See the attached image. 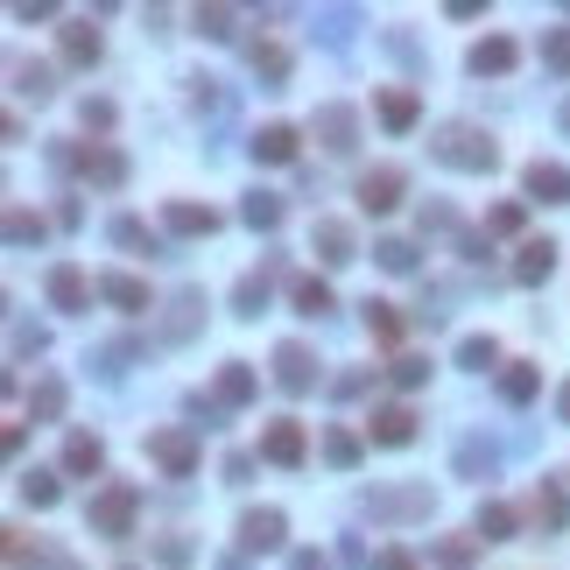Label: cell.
Returning a JSON list of instances; mask_svg holds the SVG:
<instances>
[{
	"instance_id": "obj_44",
	"label": "cell",
	"mask_w": 570,
	"mask_h": 570,
	"mask_svg": "<svg viewBox=\"0 0 570 570\" xmlns=\"http://www.w3.org/2000/svg\"><path fill=\"white\" fill-rule=\"evenodd\" d=\"M458 472H472V479L486 472V479H493V444H465L458 451Z\"/></svg>"
},
{
	"instance_id": "obj_40",
	"label": "cell",
	"mask_w": 570,
	"mask_h": 570,
	"mask_svg": "<svg viewBox=\"0 0 570 570\" xmlns=\"http://www.w3.org/2000/svg\"><path fill=\"white\" fill-rule=\"evenodd\" d=\"M22 500L29 507H56V479L50 472H22Z\"/></svg>"
},
{
	"instance_id": "obj_46",
	"label": "cell",
	"mask_w": 570,
	"mask_h": 570,
	"mask_svg": "<svg viewBox=\"0 0 570 570\" xmlns=\"http://www.w3.org/2000/svg\"><path fill=\"white\" fill-rule=\"evenodd\" d=\"M78 120L92 127V135H106V127H113V106H106V99H85V106H78Z\"/></svg>"
},
{
	"instance_id": "obj_4",
	"label": "cell",
	"mask_w": 570,
	"mask_h": 570,
	"mask_svg": "<svg viewBox=\"0 0 570 570\" xmlns=\"http://www.w3.org/2000/svg\"><path fill=\"white\" fill-rule=\"evenodd\" d=\"M148 458H156L169 479H190V472H198V444H190V430H148Z\"/></svg>"
},
{
	"instance_id": "obj_2",
	"label": "cell",
	"mask_w": 570,
	"mask_h": 570,
	"mask_svg": "<svg viewBox=\"0 0 570 570\" xmlns=\"http://www.w3.org/2000/svg\"><path fill=\"white\" fill-rule=\"evenodd\" d=\"M135 515H141V486L113 479L106 493H92L85 528H92V536H106V542H127V536H135Z\"/></svg>"
},
{
	"instance_id": "obj_35",
	"label": "cell",
	"mask_w": 570,
	"mask_h": 570,
	"mask_svg": "<svg viewBox=\"0 0 570 570\" xmlns=\"http://www.w3.org/2000/svg\"><path fill=\"white\" fill-rule=\"evenodd\" d=\"M56 415H64V388H56V380H43V388L29 394V423H56Z\"/></svg>"
},
{
	"instance_id": "obj_33",
	"label": "cell",
	"mask_w": 570,
	"mask_h": 570,
	"mask_svg": "<svg viewBox=\"0 0 570 570\" xmlns=\"http://www.w3.org/2000/svg\"><path fill=\"white\" fill-rule=\"evenodd\" d=\"M233 310H240V317H261V310H268V268L246 275L240 289H233Z\"/></svg>"
},
{
	"instance_id": "obj_18",
	"label": "cell",
	"mask_w": 570,
	"mask_h": 570,
	"mask_svg": "<svg viewBox=\"0 0 570 570\" xmlns=\"http://www.w3.org/2000/svg\"><path fill=\"white\" fill-rule=\"evenodd\" d=\"M212 402H219V409H240V402H254V367H246V359H233V367H219V388H212Z\"/></svg>"
},
{
	"instance_id": "obj_22",
	"label": "cell",
	"mask_w": 570,
	"mask_h": 570,
	"mask_svg": "<svg viewBox=\"0 0 570 570\" xmlns=\"http://www.w3.org/2000/svg\"><path fill=\"white\" fill-rule=\"evenodd\" d=\"M8 78H14V92H29V99H50V92H56V71L35 64V56H14Z\"/></svg>"
},
{
	"instance_id": "obj_48",
	"label": "cell",
	"mask_w": 570,
	"mask_h": 570,
	"mask_svg": "<svg viewBox=\"0 0 570 570\" xmlns=\"http://www.w3.org/2000/svg\"><path fill=\"white\" fill-rule=\"evenodd\" d=\"M156 557H162V563H190V542H183V536H169V542L156 549Z\"/></svg>"
},
{
	"instance_id": "obj_38",
	"label": "cell",
	"mask_w": 570,
	"mask_h": 570,
	"mask_svg": "<svg viewBox=\"0 0 570 570\" xmlns=\"http://www.w3.org/2000/svg\"><path fill=\"white\" fill-rule=\"evenodd\" d=\"M325 458H331L338 472H352V465H359V436H352V430H331V436H325Z\"/></svg>"
},
{
	"instance_id": "obj_42",
	"label": "cell",
	"mask_w": 570,
	"mask_h": 570,
	"mask_svg": "<svg viewBox=\"0 0 570 570\" xmlns=\"http://www.w3.org/2000/svg\"><path fill=\"white\" fill-rule=\"evenodd\" d=\"M436 563H444V570H472V542L465 536H444V542H436Z\"/></svg>"
},
{
	"instance_id": "obj_11",
	"label": "cell",
	"mask_w": 570,
	"mask_h": 570,
	"mask_svg": "<svg viewBox=\"0 0 570 570\" xmlns=\"http://www.w3.org/2000/svg\"><path fill=\"white\" fill-rule=\"evenodd\" d=\"M71 169H78V177H85V183H99V190H113V183H127V162H120V156H113V148H106V141H85V148H78V156H71Z\"/></svg>"
},
{
	"instance_id": "obj_49",
	"label": "cell",
	"mask_w": 570,
	"mask_h": 570,
	"mask_svg": "<svg viewBox=\"0 0 570 570\" xmlns=\"http://www.w3.org/2000/svg\"><path fill=\"white\" fill-rule=\"evenodd\" d=\"M289 570H331V563L317 557V549H296V557H289Z\"/></svg>"
},
{
	"instance_id": "obj_3",
	"label": "cell",
	"mask_w": 570,
	"mask_h": 570,
	"mask_svg": "<svg viewBox=\"0 0 570 570\" xmlns=\"http://www.w3.org/2000/svg\"><path fill=\"white\" fill-rule=\"evenodd\" d=\"M261 458H268V465H303V458H310V436H303L296 415H275V423L261 430Z\"/></svg>"
},
{
	"instance_id": "obj_13",
	"label": "cell",
	"mask_w": 570,
	"mask_h": 570,
	"mask_svg": "<svg viewBox=\"0 0 570 570\" xmlns=\"http://www.w3.org/2000/svg\"><path fill=\"white\" fill-rule=\"evenodd\" d=\"M310 127L325 135L331 156H352V148H359V141H352V135H359V113H352V106H317V120H310Z\"/></svg>"
},
{
	"instance_id": "obj_51",
	"label": "cell",
	"mask_w": 570,
	"mask_h": 570,
	"mask_svg": "<svg viewBox=\"0 0 570 570\" xmlns=\"http://www.w3.org/2000/svg\"><path fill=\"white\" fill-rule=\"evenodd\" d=\"M557 409H563V423H570V380H563V402H557Z\"/></svg>"
},
{
	"instance_id": "obj_8",
	"label": "cell",
	"mask_w": 570,
	"mask_h": 570,
	"mask_svg": "<svg viewBox=\"0 0 570 570\" xmlns=\"http://www.w3.org/2000/svg\"><path fill=\"white\" fill-rule=\"evenodd\" d=\"M367 515L373 521H415V515H430V486H402V493H367Z\"/></svg>"
},
{
	"instance_id": "obj_29",
	"label": "cell",
	"mask_w": 570,
	"mask_h": 570,
	"mask_svg": "<svg viewBox=\"0 0 570 570\" xmlns=\"http://www.w3.org/2000/svg\"><path fill=\"white\" fill-rule=\"evenodd\" d=\"M289 296H296V310H303V317H325V310H331V282H325V275H296V282H289Z\"/></svg>"
},
{
	"instance_id": "obj_15",
	"label": "cell",
	"mask_w": 570,
	"mask_h": 570,
	"mask_svg": "<svg viewBox=\"0 0 570 570\" xmlns=\"http://www.w3.org/2000/svg\"><path fill=\"white\" fill-rule=\"evenodd\" d=\"M282 507H246L240 515V549H282Z\"/></svg>"
},
{
	"instance_id": "obj_27",
	"label": "cell",
	"mask_w": 570,
	"mask_h": 570,
	"mask_svg": "<svg viewBox=\"0 0 570 570\" xmlns=\"http://www.w3.org/2000/svg\"><path fill=\"white\" fill-rule=\"evenodd\" d=\"M240 219L254 225V233H275V225H282V198H275V190H246Z\"/></svg>"
},
{
	"instance_id": "obj_21",
	"label": "cell",
	"mask_w": 570,
	"mask_h": 570,
	"mask_svg": "<svg viewBox=\"0 0 570 570\" xmlns=\"http://www.w3.org/2000/svg\"><path fill=\"white\" fill-rule=\"evenodd\" d=\"M106 465V444H99V436H71V444H64V472H71V479H92V472H99Z\"/></svg>"
},
{
	"instance_id": "obj_10",
	"label": "cell",
	"mask_w": 570,
	"mask_h": 570,
	"mask_svg": "<svg viewBox=\"0 0 570 570\" xmlns=\"http://www.w3.org/2000/svg\"><path fill=\"white\" fill-rule=\"evenodd\" d=\"M310 246H317V261H325V268H346V261H359V240H352L346 219H317V225H310Z\"/></svg>"
},
{
	"instance_id": "obj_50",
	"label": "cell",
	"mask_w": 570,
	"mask_h": 570,
	"mask_svg": "<svg viewBox=\"0 0 570 570\" xmlns=\"http://www.w3.org/2000/svg\"><path fill=\"white\" fill-rule=\"evenodd\" d=\"M373 570H415V557H409V549H388V557H380Z\"/></svg>"
},
{
	"instance_id": "obj_9",
	"label": "cell",
	"mask_w": 570,
	"mask_h": 570,
	"mask_svg": "<svg viewBox=\"0 0 570 570\" xmlns=\"http://www.w3.org/2000/svg\"><path fill=\"white\" fill-rule=\"evenodd\" d=\"M92 296H99V282H92L85 268H71V261L50 268V303L56 310H92Z\"/></svg>"
},
{
	"instance_id": "obj_1",
	"label": "cell",
	"mask_w": 570,
	"mask_h": 570,
	"mask_svg": "<svg viewBox=\"0 0 570 570\" xmlns=\"http://www.w3.org/2000/svg\"><path fill=\"white\" fill-rule=\"evenodd\" d=\"M430 156L444 162V169H465V177H486V169H500V148H493L486 127H472V120H444L430 135Z\"/></svg>"
},
{
	"instance_id": "obj_43",
	"label": "cell",
	"mask_w": 570,
	"mask_h": 570,
	"mask_svg": "<svg viewBox=\"0 0 570 570\" xmlns=\"http://www.w3.org/2000/svg\"><path fill=\"white\" fill-rule=\"evenodd\" d=\"M542 64H549V71H563V78H570V29H557V35L542 43Z\"/></svg>"
},
{
	"instance_id": "obj_17",
	"label": "cell",
	"mask_w": 570,
	"mask_h": 570,
	"mask_svg": "<svg viewBox=\"0 0 570 570\" xmlns=\"http://www.w3.org/2000/svg\"><path fill=\"white\" fill-rule=\"evenodd\" d=\"M549 275H557V240H521L515 282H549Z\"/></svg>"
},
{
	"instance_id": "obj_19",
	"label": "cell",
	"mask_w": 570,
	"mask_h": 570,
	"mask_svg": "<svg viewBox=\"0 0 570 570\" xmlns=\"http://www.w3.org/2000/svg\"><path fill=\"white\" fill-rule=\"evenodd\" d=\"M254 148L261 162H296V127H282V120H268V127H254Z\"/></svg>"
},
{
	"instance_id": "obj_37",
	"label": "cell",
	"mask_w": 570,
	"mask_h": 570,
	"mask_svg": "<svg viewBox=\"0 0 570 570\" xmlns=\"http://www.w3.org/2000/svg\"><path fill=\"white\" fill-rule=\"evenodd\" d=\"M190 29L212 35V43H225V35H233V8H198V14H190Z\"/></svg>"
},
{
	"instance_id": "obj_23",
	"label": "cell",
	"mask_w": 570,
	"mask_h": 570,
	"mask_svg": "<svg viewBox=\"0 0 570 570\" xmlns=\"http://www.w3.org/2000/svg\"><path fill=\"white\" fill-rule=\"evenodd\" d=\"M64 64H78V71L99 64V29L92 22H64Z\"/></svg>"
},
{
	"instance_id": "obj_52",
	"label": "cell",
	"mask_w": 570,
	"mask_h": 570,
	"mask_svg": "<svg viewBox=\"0 0 570 570\" xmlns=\"http://www.w3.org/2000/svg\"><path fill=\"white\" fill-rule=\"evenodd\" d=\"M563 135H570V99H563Z\"/></svg>"
},
{
	"instance_id": "obj_39",
	"label": "cell",
	"mask_w": 570,
	"mask_h": 570,
	"mask_svg": "<svg viewBox=\"0 0 570 570\" xmlns=\"http://www.w3.org/2000/svg\"><path fill=\"white\" fill-rule=\"evenodd\" d=\"M373 254H380V268H394V275H409V268H415V246H409V240H380Z\"/></svg>"
},
{
	"instance_id": "obj_47",
	"label": "cell",
	"mask_w": 570,
	"mask_h": 570,
	"mask_svg": "<svg viewBox=\"0 0 570 570\" xmlns=\"http://www.w3.org/2000/svg\"><path fill=\"white\" fill-rule=\"evenodd\" d=\"M394 380H402V388H423V380H430V359H394Z\"/></svg>"
},
{
	"instance_id": "obj_14",
	"label": "cell",
	"mask_w": 570,
	"mask_h": 570,
	"mask_svg": "<svg viewBox=\"0 0 570 570\" xmlns=\"http://www.w3.org/2000/svg\"><path fill=\"white\" fill-rule=\"evenodd\" d=\"M528 521L549 528V536H563V528H570V500H563V486H557V479H542L536 493H528Z\"/></svg>"
},
{
	"instance_id": "obj_12",
	"label": "cell",
	"mask_w": 570,
	"mask_h": 570,
	"mask_svg": "<svg viewBox=\"0 0 570 570\" xmlns=\"http://www.w3.org/2000/svg\"><path fill=\"white\" fill-rule=\"evenodd\" d=\"M521 190H528V198H542V204H570V169L536 156V162L521 169Z\"/></svg>"
},
{
	"instance_id": "obj_5",
	"label": "cell",
	"mask_w": 570,
	"mask_h": 570,
	"mask_svg": "<svg viewBox=\"0 0 570 570\" xmlns=\"http://www.w3.org/2000/svg\"><path fill=\"white\" fill-rule=\"evenodd\" d=\"M402 190H409V177L394 162L367 169V177H359V212H394V204H402Z\"/></svg>"
},
{
	"instance_id": "obj_20",
	"label": "cell",
	"mask_w": 570,
	"mask_h": 570,
	"mask_svg": "<svg viewBox=\"0 0 570 570\" xmlns=\"http://www.w3.org/2000/svg\"><path fill=\"white\" fill-rule=\"evenodd\" d=\"M515 43H507V35H486L479 50H472V71H479V78H507V71H515Z\"/></svg>"
},
{
	"instance_id": "obj_53",
	"label": "cell",
	"mask_w": 570,
	"mask_h": 570,
	"mask_svg": "<svg viewBox=\"0 0 570 570\" xmlns=\"http://www.w3.org/2000/svg\"><path fill=\"white\" fill-rule=\"evenodd\" d=\"M120 570H135V563H120Z\"/></svg>"
},
{
	"instance_id": "obj_24",
	"label": "cell",
	"mask_w": 570,
	"mask_h": 570,
	"mask_svg": "<svg viewBox=\"0 0 570 570\" xmlns=\"http://www.w3.org/2000/svg\"><path fill=\"white\" fill-rule=\"evenodd\" d=\"M415 113H423V99H415L409 85H394V92H380V120L394 127V135H409L415 127Z\"/></svg>"
},
{
	"instance_id": "obj_41",
	"label": "cell",
	"mask_w": 570,
	"mask_h": 570,
	"mask_svg": "<svg viewBox=\"0 0 570 570\" xmlns=\"http://www.w3.org/2000/svg\"><path fill=\"white\" fill-rule=\"evenodd\" d=\"M8 240H14V246L43 240V219H35V212H22V204H14V212H8Z\"/></svg>"
},
{
	"instance_id": "obj_34",
	"label": "cell",
	"mask_w": 570,
	"mask_h": 570,
	"mask_svg": "<svg viewBox=\"0 0 570 570\" xmlns=\"http://www.w3.org/2000/svg\"><path fill=\"white\" fill-rule=\"evenodd\" d=\"M113 246H127V254H156V233H148L141 219H113Z\"/></svg>"
},
{
	"instance_id": "obj_28",
	"label": "cell",
	"mask_w": 570,
	"mask_h": 570,
	"mask_svg": "<svg viewBox=\"0 0 570 570\" xmlns=\"http://www.w3.org/2000/svg\"><path fill=\"white\" fill-rule=\"evenodd\" d=\"M507 536H515V507L486 500V507H479V521H472V542H507Z\"/></svg>"
},
{
	"instance_id": "obj_32",
	"label": "cell",
	"mask_w": 570,
	"mask_h": 570,
	"mask_svg": "<svg viewBox=\"0 0 570 570\" xmlns=\"http://www.w3.org/2000/svg\"><path fill=\"white\" fill-rule=\"evenodd\" d=\"M536 388H542V373L536 367H500V402H536Z\"/></svg>"
},
{
	"instance_id": "obj_30",
	"label": "cell",
	"mask_w": 570,
	"mask_h": 570,
	"mask_svg": "<svg viewBox=\"0 0 570 570\" xmlns=\"http://www.w3.org/2000/svg\"><path fill=\"white\" fill-rule=\"evenodd\" d=\"M198 289H177V303H169V317H162V338H190L198 331Z\"/></svg>"
},
{
	"instance_id": "obj_7",
	"label": "cell",
	"mask_w": 570,
	"mask_h": 570,
	"mask_svg": "<svg viewBox=\"0 0 570 570\" xmlns=\"http://www.w3.org/2000/svg\"><path fill=\"white\" fill-rule=\"evenodd\" d=\"M367 436H373V444H388V451L415 444V409H409V402H380V409L367 415Z\"/></svg>"
},
{
	"instance_id": "obj_31",
	"label": "cell",
	"mask_w": 570,
	"mask_h": 570,
	"mask_svg": "<svg viewBox=\"0 0 570 570\" xmlns=\"http://www.w3.org/2000/svg\"><path fill=\"white\" fill-rule=\"evenodd\" d=\"M359 310H367V331L380 338V346H402V310H394V303H359Z\"/></svg>"
},
{
	"instance_id": "obj_25",
	"label": "cell",
	"mask_w": 570,
	"mask_h": 570,
	"mask_svg": "<svg viewBox=\"0 0 570 570\" xmlns=\"http://www.w3.org/2000/svg\"><path fill=\"white\" fill-rule=\"evenodd\" d=\"M99 296L113 310H148V282H135V275H99Z\"/></svg>"
},
{
	"instance_id": "obj_26",
	"label": "cell",
	"mask_w": 570,
	"mask_h": 570,
	"mask_svg": "<svg viewBox=\"0 0 570 570\" xmlns=\"http://www.w3.org/2000/svg\"><path fill=\"white\" fill-rule=\"evenodd\" d=\"M254 78L268 92H282V85H289V50H282V43H254Z\"/></svg>"
},
{
	"instance_id": "obj_16",
	"label": "cell",
	"mask_w": 570,
	"mask_h": 570,
	"mask_svg": "<svg viewBox=\"0 0 570 570\" xmlns=\"http://www.w3.org/2000/svg\"><path fill=\"white\" fill-rule=\"evenodd\" d=\"M162 225H169V233H190V240H212L219 233V212H212V204H169V212H162Z\"/></svg>"
},
{
	"instance_id": "obj_45",
	"label": "cell",
	"mask_w": 570,
	"mask_h": 570,
	"mask_svg": "<svg viewBox=\"0 0 570 570\" xmlns=\"http://www.w3.org/2000/svg\"><path fill=\"white\" fill-rule=\"evenodd\" d=\"M486 233H521V204H493V212H486Z\"/></svg>"
},
{
	"instance_id": "obj_6",
	"label": "cell",
	"mask_w": 570,
	"mask_h": 570,
	"mask_svg": "<svg viewBox=\"0 0 570 570\" xmlns=\"http://www.w3.org/2000/svg\"><path fill=\"white\" fill-rule=\"evenodd\" d=\"M275 380H282L289 394H310V388H317V352L296 346V338H282V346H275Z\"/></svg>"
},
{
	"instance_id": "obj_36",
	"label": "cell",
	"mask_w": 570,
	"mask_h": 570,
	"mask_svg": "<svg viewBox=\"0 0 570 570\" xmlns=\"http://www.w3.org/2000/svg\"><path fill=\"white\" fill-rule=\"evenodd\" d=\"M458 367H472V373H486V367H500V346H493V338L479 331V338H465L458 346Z\"/></svg>"
}]
</instances>
